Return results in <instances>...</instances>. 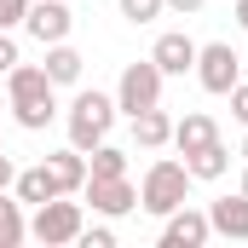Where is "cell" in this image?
<instances>
[{
	"instance_id": "7a4b0ae2",
	"label": "cell",
	"mask_w": 248,
	"mask_h": 248,
	"mask_svg": "<svg viewBox=\"0 0 248 248\" xmlns=\"http://www.w3.org/2000/svg\"><path fill=\"white\" fill-rule=\"evenodd\" d=\"M63 122H69V144H75V150H93V144H104V139H110L116 98H110V93H75Z\"/></svg>"
},
{
	"instance_id": "ac0fdd59",
	"label": "cell",
	"mask_w": 248,
	"mask_h": 248,
	"mask_svg": "<svg viewBox=\"0 0 248 248\" xmlns=\"http://www.w3.org/2000/svg\"><path fill=\"white\" fill-rule=\"evenodd\" d=\"M29 237V219H23V202L0 190V248H17Z\"/></svg>"
},
{
	"instance_id": "2e32d148",
	"label": "cell",
	"mask_w": 248,
	"mask_h": 248,
	"mask_svg": "<svg viewBox=\"0 0 248 248\" xmlns=\"http://www.w3.org/2000/svg\"><path fill=\"white\" fill-rule=\"evenodd\" d=\"M12 190H17V202H29V208L46 202V196H63V190L52 185V173H46V162H41V168H23V173L12 179Z\"/></svg>"
},
{
	"instance_id": "8fae6325",
	"label": "cell",
	"mask_w": 248,
	"mask_h": 248,
	"mask_svg": "<svg viewBox=\"0 0 248 248\" xmlns=\"http://www.w3.org/2000/svg\"><path fill=\"white\" fill-rule=\"evenodd\" d=\"M46 173H52V185H58L63 196H75V190L87 185V150H75V144H69V150H52V156H46Z\"/></svg>"
},
{
	"instance_id": "6da1fadb",
	"label": "cell",
	"mask_w": 248,
	"mask_h": 248,
	"mask_svg": "<svg viewBox=\"0 0 248 248\" xmlns=\"http://www.w3.org/2000/svg\"><path fill=\"white\" fill-rule=\"evenodd\" d=\"M185 190H190V168L185 162H173V156H162V162H150L144 168V185H139V208H150V214H173V208H185Z\"/></svg>"
},
{
	"instance_id": "f1b7e54d",
	"label": "cell",
	"mask_w": 248,
	"mask_h": 248,
	"mask_svg": "<svg viewBox=\"0 0 248 248\" xmlns=\"http://www.w3.org/2000/svg\"><path fill=\"white\" fill-rule=\"evenodd\" d=\"M243 156H248V139H243Z\"/></svg>"
},
{
	"instance_id": "44dd1931",
	"label": "cell",
	"mask_w": 248,
	"mask_h": 248,
	"mask_svg": "<svg viewBox=\"0 0 248 248\" xmlns=\"http://www.w3.org/2000/svg\"><path fill=\"white\" fill-rule=\"evenodd\" d=\"M29 17V0H0V29H17Z\"/></svg>"
},
{
	"instance_id": "4fadbf2b",
	"label": "cell",
	"mask_w": 248,
	"mask_h": 248,
	"mask_svg": "<svg viewBox=\"0 0 248 248\" xmlns=\"http://www.w3.org/2000/svg\"><path fill=\"white\" fill-rule=\"evenodd\" d=\"M173 139V116L162 110V104H150V110H139L133 116V144H144V150H162Z\"/></svg>"
},
{
	"instance_id": "d4e9b609",
	"label": "cell",
	"mask_w": 248,
	"mask_h": 248,
	"mask_svg": "<svg viewBox=\"0 0 248 248\" xmlns=\"http://www.w3.org/2000/svg\"><path fill=\"white\" fill-rule=\"evenodd\" d=\"M12 179H17V168H12V156L0 150V190H12Z\"/></svg>"
},
{
	"instance_id": "d6986e66",
	"label": "cell",
	"mask_w": 248,
	"mask_h": 248,
	"mask_svg": "<svg viewBox=\"0 0 248 248\" xmlns=\"http://www.w3.org/2000/svg\"><path fill=\"white\" fill-rule=\"evenodd\" d=\"M122 173H127V150H116V144H93L87 179H122Z\"/></svg>"
},
{
	"instance_id": "7402d4cb",
	"label": "cell",
	"mask_w": 248,
	"mask_h": 248,
	"mask_svg": "<svg viewBox=\"0 0 248 248\" xmlns=\"http://www.w3.org/2000/svg\"><path fill=\"white\" fill-rule=\"evenodd\" d=\"M17 41H12V29H0V75H12V69H17Z\"/></svg>"
},
{
	"instance_id": "7c38bea8",
	"label": "cell",
	"mask_w": 248,
	"mask_h": 248,
	"mask_svg": "<svg viewBox=\"0 0 248 248\" xmlns=\"http://www.w3.org/2000/svg\"><path fill=\"white\" fill-rule=\"evenodd\" d=\"M150 63H156L162 75H185V69H196V41H190V35H162L156 52H150Z\"/></svg>"
},
{
	"instance_id": "5b68a950",
	"label": "cell",
	"mask_w": 248,
	"mask_h": 248,
	"mask_svg": "<svg viewBox=\"0 0 248 248\" xmlns=\"http://www.w3.org/2000/svg\"><path fill=\"white\" fill-rule=\"evenodd\" d=\"M196 81H202L208 93H231V87L243 81L237 46H231V41H208V46H196Z\"/></svg>"
},
{
	"instance_id": "3957f363",
	"label": "cell",
	"mask_w": 248,
	"mask_h": 248,
	"mask_svg": "<svg viewBox=\"0 0 248 248\" xmlns=\"http://www.w3.org/2000/svg\"><path fill=\"white\" fill-rule=\"evenodd\" d=\"M29 237L46 248H63L81 237V202H69V196H46V202H35V219H29Z\"/></svg>"
},
{
	"instance_id": "e0dca14e",
	"label": "cell",
	"mask_w": 248,
	"mask_h": 248,
	"mask_svg": "<svg viewBox=\"0 0 248 248\" xmlns=\"http://www.w3.org/2000/svg\"><path fill=\"white\" fill-rule=\"evenodd\" d=\"M185 168H190V179H219L225 168H231V150L214 139V144H202V150H190L185 156Z\"/></svg>"
},
{
	"instance_id": "9c48e42d",
	"label": "cell",
	"mask_w": 248,
	"mask_h": 248,
	"mask_svg": "<svg viewBox=\"0 0 248 248\" xmlns=\"http://www.w3.org/2000/svg\"><path fill=\"white\" fill-rule=\"evenodd\" d=\"M6 87H12V110H23V104H58L41 63H17V69L6 75Z\"/></svg>"
},
{
	"instance_id": "8992f818",
	"label": "cell",
	"mask_w": 248,
	"mask_h": 248,
	"mask_svg": "<svg viewBox=\"0 0 248 248\" xmlns=\"http://www.w3.org/2000/svg\"><path fill=\"white\" fill-rule=\"evenodd\" d=\"M23 29H29L41 46H52V41H69L75 17H69V6H63V0H29V17H23Z\"/></svg>"
},
{
	"instance_id": "5bb4252c",
	"label": "cell",
	"mask_w": 248,
	"mask_h": 248,
	"mask_svg": "<svg viewBox=\"0 0 248 248\" xmlns=\"http://www.w3.org/2000/svg\"><path fill=\"white\" fill-rule=\"evenodd\" d=\"M81 63H87V58H81L69 41H52L41 69H46V81H52V87H75V81H81Z\"/></svg>"
},
{
	"instance_id": "484cf974",
	"label": "cell",
	"mask_w": 248,
	"mask_h": 248,
	"mask_svg": "<svg viewBox=\"0 0 248 248\" xmlns=\"http://www.w3.org/2000/svg\"><path fill=\"white\" fill-rule=\"evenodd\" d=\"M173 12H202V0H168Z\"/></svg>"
},
{
	"instance_id": "cb8c5ba5",
	"label": "cell",
	"mask_w": 248,
	"mask_h": 248,
	"mask_svg": "<svg viewBox=\"0 0 248 248\" xmlns=\"http://www.w3.org/2000/svg\"><path fill=\"white\" fill-rule=\"evenodd\" d=\"M231 116L248 127V81H237V87H231Z\"/></svg>"
},
{
	"instance_id": "ffe728a7",
	"label": "cell",
	"mask_w": 248,
	"mask_h": 248,
	"mask_svg": "<svg viewBox=\"0 0 248 248\" xmlns=\"http://www.w3.org/2000/svg\"><path fill=\"white\" fill-rule=\"evenodd\" d=\"M162 6L168 0H122V17L127 23H150V17H162Z\"/></svg>"
},
{
	"instance_id": "ba28073f",
	"label": "cell",
	"mask_w": 248,
	"mask_h": 248,
	"mask_svg": "<svg viewBox=\"0 0 248 248\" xmlns=\"http://www.w3.org/2000/svg\"><path fill=\"white\" fill-rule=\"evenodd\" d=\"M208 237H214V225H208V214H196V208H173L168 225H162V248H202Z\"/></svg>"
},
{
	"instance_id": "9a60e30c",
	"label": "cell",
	"mask_w": 248,
	"mask_h": 248,
	"mask_svg": "<svg viewBox=\"0 0 248 248\" xmlns=\"http://www.w3.org/2000/svg\"><path fill=\"white\" fill-rule=\"evenodd\" d=\"M214 139H219V127H214V116H202V110H190L185 122H173V144H179V156L214 144Z\"/></svg>"
},
{
	"instance_id": "52a82bcc",
	"label": "cell",
	"mask_w": 248,
	"mask_h": 248,
	"mask_svg": "<svg viewBox=\"0 0 248 248\" xmlns=\"http://www.w3.org/2000/svg\"><path fill=\"white\" fill-rule=\"evenodd\" d=\"M87 202H93V214H110V219H122V214H133L139 208V190L127 185V173L122 179H87Z\"/></svg>"
},
{
	"instance_id": "83f0119b",
	"label": "cell",
	"mask_w": 248,
	"mask_h": 248,
	"mask_svg": "<svg viewBox=\"0 0 248 248\" xmlns=\"http://www.w3.org/2000/svg\"><path fill=\"white\" fill-rule=\"evenodd\" d=\"M243 196H248V173H243Z\"/></svg>"
},
{
	"instance_id": "30bf717a",
	"label": "cell",
	"mask_w": 248,
	"mask_h": 248,
	"mask_svg": "<svg viewBox=\"0 0 248 248\" xmlns=\"http://www.w3.org/2000/svg\"><path fill=\"white\" fill-rule=\"evenodd\" d=\"M208 225H214L219 237H237V243H248V196L237 190V196L208 202Z\"/></svg>"
},
{
	"instance_id": "603a6c76",
	"label": "cell",
	"mask_w": 248,
	"mask_h": 248,
	"mask_svg": "<svg viewBox=\"0 0 248 248\" xmlns=\"http://www.w3.org/2000/svg\"><path fill=\"white\" fill-rule=\"evenodd\" d=\"M75 243H81V248H116V231H104V225H93V231H87V225H81V237H75Z\"/></svg>"
},
{
	"instance_id": "277c9868",
	"label": "cell",
	"mask_w": 248,
	"mask_h": 248,
	"mask_svg": "<svg viewBox=\"0 0 248 248\" xmlns=\"http://www.w3.org/2000/svg\"><path fill=\"white\" fill-rule=\"evenodd\" d=\"M162 69L144 58V63H127L122 81H116V110L122 116H139V110H150V104H162Z\"/></svg>"
},
{
	"instance_id": "4316f807",
	"label": "cell",
	"mask_w": 248,
	"mask_h": 248,
	"mask_svg": "<svg viewBox=\"0 0 248 248\" xmlns=\"http://www.w3.org/2000/svg\"><path fill=\"white\" fill-rule=\"evenodd\" d=\"M237 23H243V29H248V0H237Z\"/></svg>"
}]
</instances>
